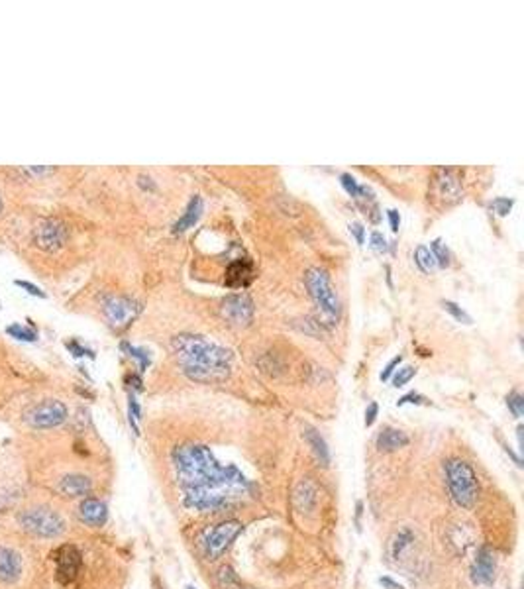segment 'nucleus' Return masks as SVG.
Listing matches in <instances>:
<instances>
[{"mask_svg": "<svg viewBox=\"0 0 524 589\" xmlns=\"http://www.w3.org/2000/svg\"><path fill=\"white\" fill-rule=\"evenodd\" d=\"M173 466L185 490H218L230 499L247 490V480L236 466H222L202 444H183L173 450Z\"/></svg>", "mask_w": 524, "mask_h": 589, "instance_id": "nucleus-1", "label": "nucleus"}, {"mask_svg": "<svg viewBox=\"0 0 524 589\" xmlns=\"http://www.w3.org/2000/svg\"><path fill=\"white\" fill-rule=\"evenodd\" d=\"M171 344L188 380L216 383L230 377L234 356L224 346H218L214 342H208L205 336L195 334H179Z\"/></svg>", "mask_w": 524, "mask_h": 589, "instance_id": "nucleus-2", "label": "nucleus"}, {"mask_svg": "<svg viewBox=\"0 0 524 589\" xmlns=\"http://www.w3.org/2000/svg\"><path fill=\"white\" fill-rule=\"evenodd\" d=\"M305 285H307L308 295L312 297L315 305H317L320 324L336 326L342 307H340L336 289L330 281V275L320 268H310L305 273Z\"/></svg>", "mask_w": 524, "mask_h": 589, "instance_id": "nucleus-3", "label": "nucleus"}, {"mask_svg": "<svg viewBox=\"0 0 524 589\" xmlns=\"http://www.w3.org/2000/svg\"><path fill=\"white\" fill-rule=\"evenodd\" d=\"M446 481L448 490L455 505L462 509H471L479 497V483L474 468L464 459H448L446 462Z\"/></svg>", "mask_w": 524, "mask_h": 589, "instance_id": "nucleus-4", "label": "nucleus"}, {"mask_svg": "<svg viewBox=\"0 0 524 589\" xmlns=\"http://www.w3.org/2000/svg\"><path fill=\"white\" fill-rule=\"evenodd\" d=\"M20 525L24 530H28L30 534H36L40 539H55L65 530V520L61 519L55 511L46 509V507L24 511L20 515Z\"/></svg>", "mask_w": 524, "mask_h": 589, "instance_id": "nucleus-5", "label": "nucleus"}, {"mask_svg": "<svg viewBox=\"0 0 524 589\" xmlns=\"http://www.w3.org/2000/svg\"><path fill=\"white\" fill-rule=\"evenodd\" d=\"M67 419V407L60 401H40L32 405L24 413V420L30 424L32 429H53L60 427Z\"/></svg>", "mask_w": 524, "mask_h": 589, "instance_id": "nucleus-6", "label": "nucleus"}, {"mask_svg": "<svg viewBox=\"0 0 524 589\" xmlns=\"http://www.w3.org/2000/svg\"><path fill=\"white\" fill-rule=\"evenodd\" d=\"M242 532V522L240 520H224L218 522L212 529L207 530L205 539H202V546H205V554L210 560L220 558L228 546L236 540V536Z\"/></svg>", "mask_w": 524, "mask_h": 589, "instance_id": "nucleus-7", "label": "nucleus"}, {"mask_svg": "<svg viewBox=\"0 0 524 589\" xmlns=\"http://www.w3.org/2000/svg\"><path fill=\"white\" fill-rule=\"evenodd\" d=\"M183 503L198 513H218L230 503V497L218 490H185Z\"/></svg>", "mask_w": 524, "mask_h": 589, "instance_id": "nucleus-8", "label": "nucleus"}, {"mask_svg": "<svg viewBox=\"0 0 524 589\" xmlns=\"http://www.w3.org/2000/svg\"><path fill=\"white\" fill-rule=\"evenodd\" d=\"M220 314L234 326H247L254 320V300L247 295H230L220 305Z\"/></svg>", "mask_w": 524, "mask_h": 589, "instance_id": "nucleus-9", "label": "nucleus"}, {"mask_svg": "<svg viewBox=\"0 0 524 589\" xmlns=\"http://www.w3.org/2000/svg\"><path fill=\"white\" fill-rule=\"evenodd\" d=\"M67 240V228L65 224L55 219H48L38 224V228L34 230V242L36 246L46 251L60 250L61 246Z\"/></svg>", "mask_w": 524, "mask_h": 589, "instance_id": "nucleus-10", "label": "nucleus"}, {"mask_svg": "<svg viewBox=\"0 0 524 589\" xmlns=\"http://www.w3.org/2000/svg\"><path fill=\"white\" fill-rule=\"evenodd\" d=\"M138 312L139 305L136 300L128 299V297L112 295V297L104 299V314L110 320V324H114V326H126L136 319Z\"/></svg>", "mask_w": 524, "mask_h": 589, "instance_id": "nucleus-11", "label": "nucleus"}, {"mask_svg": "<svg viewBox=\"0 0 524 589\" xmlns=\"http://www.w3.org/2000/svg\"><path fill=\"white\" fill-rule=\"evenodd\" d=\"M55 564H57V579L63 585H69L79 576L83 558H81V552L75 546L65 544L55 552Z\"/></svg>", "mask_w": 524, "mask_h": 589, "instance_id": "nucleus-12", "label": "nucleus"}, {"mask_svg": "<svg viewBox=\"0 0 524 589\" xmlns=\"http://www.w3.org/2000/svg\"><path fill=\"white\" fill-rule=\"evenodd\" d=\"M434 190L438 199L446 200L448 205L457 202L462 199V177L455 169H442L436 171L434 177Z\"/></svg>", "mask_w": 524, "mask_h": 589, "instance_id": "nucleus-13", "label": "nucleus"}, {"mask_svg": "<svg viewBox=\"0 0 524 589\" xmlns=\"http://www.w3.org/2000/svg\"><path fill=\"white\" fill-rule=\"evenodd\" d=\"M471 579L479 585H489L495 579V556L489 548H481L477 552L474 566H471Z\"/></svg>", "mask_w": 524, "mask_h": 589, "instance_id": "nucleus-14", "label": "nucleus"}, {"mask_svg": "<svg viewBox=\"0 0 524 589\" xmlns=\"http://www.w3.org/2000/svg\"><path fill=\"white\" fill-rule=\"evenodd\" d=\"M79 517L89 527H102L106 522V519H109V509L97 497H87L79 505Z\"/></svg>", "mask_w": 524, "mask_h": 589, "instance_id": "nucleus-15", "label": "nucleus"}, {"mask_svg": "<svg viewBox=\"0 0 524 589\" xmlns=\"http://www.w3.org/2000/svg\"><path fill=\"white\" fill-rule=\"evenodd\" d=\"M22 562L20 556L14 550L0 546V581L2 583H14L20 578Z\"/></svg>", "mask_w": 524, "mask_h": 589, "instance_id": "nucleus-16", "label": "nucleus"}, {"mask_svg": "<svg viewBox=\"0 0 524 589\" xmlns=\"http://www.w3.org/2000/svg\"><path fill=\"white\" fill-rule=\"evenodd\" d=\"M202 210H205L202 197L195 195L193 199L188 200L187 209L183 212V216L173 224V234H181V232H187L188 228H193L198 220H200V216H202Z\"/></svg>", "mask_w": 524, "mask_h": 589, "instance_id": "nucleus-17", "label": "nucleus"}, {"mask_svg": "<svg viewBox=\"0 0 524 589\" xmlns=\"http://www.w3.org/2000/svg\"><path fill=\"white\" fill-rule=\"evenodd\" d=\"M408 442H411V438L406 436L403 430L387 427V429H383L377 434L375 444L379 452H395L399 448H405Z\"/></svg>", "mask_w": 524, "mask_h": 589, "instance_id": "nucleus-18", "label": "nucleus"}, {"mask_svg": "<svg viewBox=\"0 0 524 589\" xmlns=\"http://www.w3.org/2000/svg\"><path fill=\"white\" fill-rule=\"evenodd\" d=\"M254 277V268L246 260H237L230 263L226 270V285L228 287H246Z\"/></svg>", "mask_w": 524, "mask_h": 589, "instance_id": "nucleus-19", "label": "nucleus"}, {"mask_svg": "<svg viewBox=\"0 0 524 589\" xmlns=\"http://www.w3.org/2000/svg\"><path fill=\"white\" fill-rule=\"evenodd\" d=\"M90 487H92V483H90L89 478H85V476H65V478L60 481V491L63 495H67V497H83V495H89Z\"/></svg>", "mask_w": 524, "mask_h": 589, "instance_id": "nucleus-20", "label": "nucleus"}, {"mask_svg": "<svg viewBox=\"0 0 524 589\" xmlns=\"http://www.w3.org/2000/svg\"><path fill=\"white\" fill-rule=\"evenodd\" d=\"M305 438H307L308 446H310L312 452H315V456H317L318 462H320L322 466H328V462H330V452H328L326 440L320 436V432H317L315 429L307 427V430H305Z\"/></svg>", "mask_w": 524, "mask_h": 589, "instance_id": "nucleus-21", "label": "nucleus"}, {"mask_svg": "<svg viewBox=\"0 0 524 589\" xmlns=\"http://www.w3.org/2000/svg\"><path fill=\"white\" fill-rule=\"evenodd\" d=\"M415 263H416V268L422 271V273H432V271L438 268V265H436L434 256H432V251L428 250L426 246H418V248L415 250Z\"/></svg>", "mask_w": 524, "mask_h": 589, "instance_id": "nucleus-22", "label": "nucleus"}, {"mask_svg": "<svg viewBox=\"0 0 524 589\" xmlns=\"http://www.w3.org/2000/svg\"><path fill=\"white\" fill-rule=\"evenodd\" d=\"M218 585L222 589H240V579H237L236 571L230 566L220 568V571H218Z\"/></svg>", "mask_w": 524, "mask_h": 589, "instance_id": "nucleus-23", "label": "nucleus"}, {"mask_svg": "<svg viewBox=\"0 0 524 589\" xmlns=\"http://www.w3.org/2000/svg\"><path fill=\"white\" fill-rule=\"evenodd\" d=\"M428 250L432 251L438 268H448V265H450V250L442 244V240L430 242V248H428Z\"/></svg>", "mask_w": 524, "mask_h": 589, "instance_id": "nucleus-24", "label": "nucleus"}, {"mask_svg": "<svg viewBox=\"0 0 524 589\" xmlns=\"http://www.w3.org/2000/svg\"><path fill=\"white\" fill-rule=\"evenodd\" d=\"M442 307H444L446 312H450L457 322H462V324H474V319H471L460 305H455L454 300H442Z\"/></svg>", "mask_w": 524, "mask_h": 589, "instance_id": "nucleus-25", "label": "nucleus"}, {"mask_svg": "<svg viewBox=\"0 0 524 589\" xmlns=\"http://www.w3.org/2000/svg\"><path fill=\"white\" fill-rule=\"evenodd\" d=\"M120 348L124 349V352H128L130 358H134V360H138L139 371H146V370H148V366H149L148 352H144V349H139V348H134V346H130L128 342H122V346H120Z\"/></svg>", "mask_w": 524, "mask_h": 589, "instance_id": "nucleus-26", "label": "nucleus"}, {"mask_svg": "<svg viewBox=\"0 0 524 589\" xmlns=\"http://www.w3.org/2000/svg\"><path fill=\"white\" fill-rule=\"evenodd\" d=\"M413 540H415V536H413V532H411V530H401V532L395 536L393 548H391L393 558H399V556H401V552H403L406 546H411V542H413Z\"/></svg>", "mask_w": 524, "mask_h": 589, "instance_id": "nucleus-27", "label": "nucleus"}, {"mask_svg": "<svg viewBox=\"0 0 524 589\" xmlns=\"http://www.w3.org/2000/svg\"><path fill=\"white\" fill-rule=\"evenodd\" d=\"M506 407H509V410L513 413L516 419H520L524 413V397L518 391H511L506 395Z\"/></svg>", "mask_w": 524, "mask_h": 589, "instance_id": "nucleus-28", "label": "nucleus"}, {"mask_svg": "<svg viewBox=\"0 0 524 589\" xmlns=\"http://www.w3.org/2000/svg\"><path fill=\"white\" fill-rule=\"evenodd\" d=\"M416 375V368H413V366H405V368H401L399 371H395L393 375H391V381H393V385L395 387H405L408 381L413 380Z\"/></svg>", "mask_w": 524, "mask_h": 589, "instance_id": "nucleus-29", "label": "nucleus"}, {"mask_svg": "<svg viewBox=\"0 0 524 589\" xmlns=\"http://www.w3.org/2000/svg\"><path fill=\"white\" fill-rule=\"evenodd\" d=\"M340 183H342V187H344V190H346L350 197H354V199L359 197V187H361V185L357 183L354 175H350V173H342V175H340Z\"/></svg>", "mask_w": 524, "mask_h": 589, "instance_id": "nucleus-30", "label": "nucleus"}, {"mask_svg": "<svg viewBox=\"0 0 524 589\" xmlns=\"http://www.w3.org/2000/svg\"><path fill=\"white\" fill-rule=\"evenodd\" d=\"M128 417H130V424H132L134 432H136V434H139V432H138V420L142 419V409H139V403H138V399L134 397V395H130Z\"/></svg>", "mask_w": 524, "mask_h": 589, "instance_id": "nucleus-31", "label": "nucleus"}, {"mask_svg": "<svg viewBox=\"0 0 524 589\" xmlns=\"http://www.w3.org/2000/svg\"><path fill=\"white\" fill-rule=\"evenodd\" d=\"M8 334H12L14 338L26 340V342H34V340L38 338V334H36L34 330L24 328L20 324H12V326H8Z\"/></svg>", "mask_w": 524, "mask_h": 589, "instance_id": "nucleus-32", "label": "nucleus"}, {"mask_svg": "<svg viewBox=\"0 0 524 589\" xmlns=\"http://www.w3.org/2000/svg\"><path fill=\"white\" fill-rule=\"evenodd\" d=\"M513 207H514V199H504V197H499V199L493 200V209L499 216H506Z\"/></svg>", "mask_w": 524, "mask_h": 589, "instance_id": "nucleus-33", "label": "nucleus"}, {"mask_svg": "<svg viewBox=\"0 0 524 589\" xmlns=\"http://www.w3.org/2000/svg\"><path fill=\"white\" fill-rule=\"evenodd\" d=\"M369 246L371 250L377 251V254H383L387 251V240L385 236L381 232H371V238H369Z\"/></svg>", "mask_w": 524, "mask_h": 589, "instance_id": "nucleus-34", "label": "nucleus"}, {"mask_svg": "<svg viewBox=\"0 0 524 589\" xmlns=\"http://www.w3.org/2000/svg\"><path fill=\"white\" fill-rule=\"evenodd\" d=\"M401 363H403V356L399 354V356H395L393 360H391V361H389V363H387L385 370L381 371V381H389V380H391V375L395 373L397 368H399Z\"/></svg>", "mask_w": 524, "mask_h": 589, "instance_id": "nucleus-35", "label": "nucleus"}, {"mask_svg": "<svg viewBox=\"0 0 524 589\" xmlns=\"http://www.w3.org/2000/svg\"><path fill=\"white\" fill-rule=\"evenodd\" d=\"M350 232L354 234V238H356L357 244H359V246H364V242H366V228H364V224H359V222H352V224H350Z\"/></svg>", "mask_w": 524, "mask_h": 589, "instance_id": "nucleus-36", "label": "nucleus"}, {"mask_svg": "<svg viewBox=\"0 0 524 589\" xmlns=\"http://www.w3.org/2000/svg\"><path fill=\"white\" fill-rule=\"evenodd\" d=\"M425 397H422V395H418V393H415V391H413V393H406L405 397H401V399L397 401V405H399V407H403V405H408V403H415V405H422V403H425Z\"/></svg>", "mask_w": 524, "mask_h": 589, "instance_id": "nucleus-37", "label": "nucleus"}, {"mask_svg": "<svg viewBox=\"0 0 524 589\" xmlns=\"http://www.w3.org/2000/svg\"><path fill=\"white\" fill-rule=\"evenodd\" d=\"M377 413H379V405H377V403H369L366 409V420H364L366 427H371V424L375 422Z\"/></svg>", "mask_w": 524, "mask_h": 589, "instance_id": "nucleus-38", "label": "nucleus"}, {"mask_svg": "<svg viewBox=\"0 0 524 589\" xmlns=\"http://www.w3.org/2000/svg\"><path fill=\"white\" fill-rule=\"evenodd\" d=\"M387 219H389L391 230H393V232H399V226H401V214H399V210H387Z\"/></svg>", "mask_w": 524, "mask_h": 589, "instance_id": "nucleus-39", "label": "nucleus"}, {"mask_svg": "<svg viewBox=\"0 0 524 589\" xmlns=\"http://www.w3.org/2000/svg\"><path fill=\"white\" fill-rule=\"evenodd\" d=\"M67 348L73 352V356H89V358H95V354H92L90 349L83 348V346H79L77 342H69V344H67Z\"/></svg>", "mask_w": 524, "mask_h": 589, "instance_id": "nucleus-40", "label": "nucleus"}, {"mask_svg": "<svg viewBox=\"0 0 524 589\" xmlns=\"http://www.w3.org/2000/svg\"><path fill=\"white\" fill-rule=\"evenodd\" d=\"M18 287H24V289L28 291V293H32V295H36V297H40V299H43L46 297V293H41L36 285H32V283H28V281H14Z\"/></svg>", "mask_w": 524, "mask_h": 589, "instance_id": "nucleus-41", "label": "nucleus"}, {"mask_svg": "<svg viewBox=\"0 0 524 589\" xmlns=\"http://www.w3.org/2000/svg\"><path fill=\"white\" fill-rule=\"evenodd\" d=\"M379 583H381V585H383V588H387V589H403V585H399V583H397V581H393L391 578H381V579H379Z\"/></svg>", "mask_w": 524, "mask_h": 589, "instance_id": "nucleus-42", "label": "nucleus"}, {"mask_svg": "<svg viewBox=\"0 0 524 589\" xmlns=\"http://www.w3.org/2000/svg\"><path fill=\"white\" fill-rule=\"evenodd\" d=\"M128 381L132 383V387L136 391H142V380H139L138 375H128Z\"/></svg>", "mask_w": 524, "mask_h": 589, "instance_id": "nucleus-43", "label": "nucleus"}, {"mask_svg": "<svg viewBox=\"0 0 524 589\" xmlns=\"http://www.w3.org/2000/svg\"><path fill=\"white\" fill-rule=\"evenodd\" d=\"M361 511H364V505H361V503H357V513H356L357 529H359V517H361Z\"/></svg>", "mask_w": 524, "mask_h": 589, "instance_id": "nucleus-44", "label": "nucleus"}, {"mask_svg": "<svg viewBox=\"0 0 524 589\" xmlns=\"http://www.w3.org/2000/svg\"><path fill=\"white\" fill-rule=\"evenodd\" d=\"M187 589H195V588H193V585H188V588H187Z\"/></svg>", "mask_w": 524, "mask_h": 589, "instance_id": "nucleus-45", "label": "nucleus"}, {"mask_svg": "<svg viewBox=\"0 0 524 589\" xmlns=\"http://www.w3.org/2000/svg\"><path fill=\"white\" fill-rule=\"evenodd\" d=\"M0 209H2V200H0Z\"/></svg>", "mask_w": 524, "mask_h": 589, "instance_id": "nucleus-46", "label": "nucleus"}]
</instances>
